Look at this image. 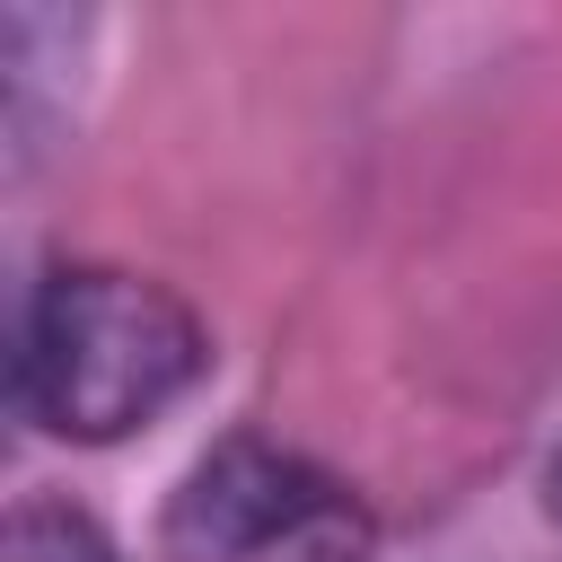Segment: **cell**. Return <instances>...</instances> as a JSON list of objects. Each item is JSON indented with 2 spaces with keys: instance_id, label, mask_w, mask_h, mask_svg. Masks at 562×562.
I'll return each instance as SVG.
<instances>
[{
  "instance_id": "cell-1",
  "label": "cell",
  "mask_w": 562,
  "mask_h": 562,
  "mask_svg": "<svg viewBox=\"0 0 562 562\" xmlns=\"http://www.w3.org/2000/svg\"><path fill=\"white\" fill-rule=\"evenodd\" d=\"M211 369V334L193 299L123 263H53L18 299L9 334V404L26 430L61 448H123L167 422Z\"/></svg>"
},
{
  "instance_id": "cell-2",
  "label": "cell",
  "mask_w": 562,
  "mask_h": 562,
  "mask_svg": "<svg viewBox=\"0 0 562 562\" xmlns=\"http://www.w3.org/2000/svg\"><path fill=\"white\" fill-rule=\"evenodd\" d=\"M158 562H378V518L325 457L220 430L158 509Z\"/></svg>"
},
{
  "instance_id": "cell-3",
  "label": "cell",
  "mask_w": 562,
  "mask_h": 562,
  "mask_svg": "<svg viewBox=\"0 0 562 562\" xmlns=\"http://www.w3.org/2000/svg\"><path fill=\"white\" fill-rule=\"evenodd\" d=\"M88 53V18L70 9H9L0 18V123H9V176H26L53 132L70 123V79Z\"/></svg>"
},
{
  "instance_id": "cell-4",
  "label": "cell",
  "mask_w": 562,
  "mask_h": 562,
  "mask_svg": "<svg viewBox=\"0 0 562 562\" xmlns=\"http://www.w3.org/2000/svg\"><path fill=\"white\" fill-rule=\"evenodd\" d=\"M0 562H123V544L105 536L97 509H79L61 492H18L9 527H0Z\"/></svg>"
},
{
  "instance_id": "cell-5",
  "label": "cell",
  "mask_w": 562,
  "mask_h": 562,
  "mask_svg": "<svg viewBox=\"0 0 562 562\" xmlns=\"http://www.w3.org/2000/svg\"><path fill=\"white\" fill-rule=\"evenodd\" d=\"M536 501H544V527L562 536V439H553V457H544V492H536Z\"/></svg>"
}]
</instances>
